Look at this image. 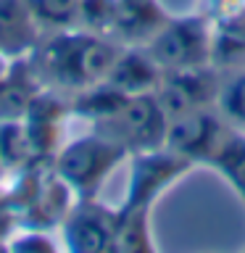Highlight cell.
<instances>
[{"mask_svg":"<svg viewBox=\"0 0 245 253\" xmlns=\"http://www.w3.org/2000/svg\"><path fill=\"white\" fill-rule=\"evenodd\" d=\"M211 66L221 74L245 69V8L227 19L213 21Z\"/></svg>","mask_w":245,"mask_h":253,"instance_id":"9a60e30c","label":"cell"},{"mask_svg":"<svg viewBox=\"0 0 245 253\" xmlns=\"http://www.w3.org/2000/svg\"><path fill=\"white\" fill-rule=\"evenodd\" d=\"M42 40L37 19L27 0H0V53L8 58H24Z\"/></svg>","mask_w":245,"mask_h":253,"instance_id":"7c38bea8","label":"cell"},{"mask_svg":"<svg viewBox=\"0 0 245 253\" xmlns=\"http://www.w3.org/2000/svg\"><path fill=\"white\" fill-rule=\"evenodd\" d=\"M193 161L174 153L171 148H153L142 153L129 156V182L126 193L119 209H137V206H150L153 209L156 198L169 190L177 179L193 171Z\"/></svg>","mask_w":245,"mask_h":253,"instance_id":"5b68a950","label":"cell"},{"mask_svg":"<svg viewBox=\"0 0 245 253\" xmlns=\"http://www.w3.org/2000/svg\"><path fill=\"white\" fill-rule=\"evenodd\" d=\"M5 248L11 251H37V253H53L58 245L50 237V229H37V227H21L8 237Z\"/></svg>","mask_w":245,"mask_h":253,"instance_id":"7402d4cb","label":"cell"},{"mask_svg":"<svg viewBox=\"0 0 245 253\" xmlns=\"http://www.w3.org/2000/svg\"><path fill=\"white\" fill-rule=\"evenodd\" d=\"M122 45L111 37L92 35L79 27L50 32L29 53L42 87L74 95L79 90L98 84L114 66Z\"/></svg>","mask_w":245,"mask_h":253,"instance_id":"6da1fadb","label":"cell"},{"mask_svg":"<svg viewBox=\"0 0 245 253\" xmlns=\"http://www.w3.org/2000/svg\"><path fill=\"white\" fill-rule=\"evenodd\" d=\"M27 3L42 32H61L77 27L79 0H27Z\"/></svg>","mask_w":245,"mask_h":253,"instance_id":"ffe728a7","label":"cell"},{"mask_svg":"<svg viewBox=\"0 0 245 253\" xmlns=\"http://www.w3.org/2000/svg\"><path fill=\"white\" fill-rule=\"evenodd\" d=\"M119 209H108L98 198H79L61 221L63 245L74 253L114 251Z\"/></svg>","mask_w":245,"mask_h":253,"instance_id":"52a82bcc","label":"cell"},{"mask_svg":"<svg viewBox=\"0 0 245 253\" xmlns=\"http://www.w3.org/2000/svg\"><path fill=\"white\" fill-rule=\"evenodd\" d=\"M245 8V0H201V13H205L211 21L227 19Z\"/></svg>","mask_w":245,"mask_h":253,"instance_id":"603a6c76","label":"cell"},{"mask_svg":"<svg viewBox=\"0 0 245 253\" xmlns=\"http://www.w3.org/2000/svg\"><path fill=\"white\" fill-rule=\"evenodd\" d=\"M40 90H42V82H40L29 55L13 58L8 74L0 79V122L24 119L29 103L35 100Z\"/></svg>","mask_w":245,"mask_h":253,"instance_id":"5bb4252c","label":"cell"},{"mask_svg":"<svg viewBox=\"0 0 245 253\" xmlns=\"http://www.w3.org/2000/svg\"><path fill=\"white\" fill-rule=\"evenodd\" d=\"M219 84H221V71L213 66L163 71V79L156 87V98L161 103L166 119H177L190 114V111L216 106Z\"/></svg>","mask_w":245,"mask_h":253,"instance_id":"ba28073f","label":"cell"},{"mask_svg":"<svg viewBox=\"0 0 245 253\" xmlns=\"http://www.w3.org/2000/svg\"><path fill=\"white\" fill-rule=\"evenodd\" d=\"M3 177H5V166H3V161H0V182H3Z\"/></svg>","mask_w":245,"mask_h":253,"instance_id":"484cf974","label":"cell"},{"mask_svg":"<svg viewBox=\"0 0 245 253\" xmlns=\"http://www.w3.org/2000/svg\"><path fill=\"white\" fill-rule=\"evenodd\" d=\"M0 161L5 166V174H13L19 169H27L32 164H45L35 153V145L29 140L24 119L0 122Z\"/></svg>","mask_w":245,"mask_h":253,"instance_id":"e0dca14e","label":"cell"},{"mask_svg":"<svg viewBox=\"0 0 245 253\" xmlns=\"http://www.w3.org/2000/svg\"><path fill=\"white\" fill-rule=\"evenodd\" d=\"M153 235H150V206L137 209H119L114 253H142L153 251Z\"/></svg>","mask_w":245,"mask_h":253,"instance_id":"2e32d148","label":"cell"},{"mask_svg":"<svg viewBox=\"0 0 245 253\" xmlns=\"http://www.w3.org/2000/svg\"><path fill=\"white\" fill-rule=\"evenodd\" d=\"M232 129L235 126L224 122V116L216 111V106H205L190 111L185 116L169 119L163 145L193 164H208Z\"/></svg>","mask_w":245,"mask_h":253,"instance_id":"8992f818","label":"cell"},{"mask_svg":"<svg viewBox=\"0 0 245 253\" xmlns=\"http://www.w3.org/2000/svg\"><path fill=\"white\" fill-rule=\"evenodd\" d=\"M77 195L58 174L53 171V166L47 169L42 185H40L35 201L29 203V209L21 213L19 224L21 227H37V229H53L61 227L63 216L69 213V209L74 206Z\"/></svg>","mask_w":245,"mask_h":253,"instance_id":"4fadbf2b","label":"cell"},{"mask_svg":"<svg viewBox=\"0 0 245 253\" xmlns=\"http://www.w3.org/2000/svg\"><path fill=\"white\" fill-rule=\"evenodd\" d=\"M213 21L205 13L169 16V21L158 29V35L145 45L153 61L163 71H185L211 66Z\"/></svg>","mask_w":245,"mask_h":253,"instance_id":"3957f363","label":"cell"},{"mask_svg":"<svg viewBox=\"0 0 245 253\" xmlns=\"http://www.w3.org/2000/svg\"><path fill=\"white\" fill-rule=\"evenodd\" d=\"M11 63H13V58H8L5 53H0V79H3V77L8 74V69H11Z\"/></svg>","mask_w":245,"mask_h":253,"instance_id":"d4e9b609","label":"cell"},{"mask_svg":"<svg viewBox=\"0 0 245 253\" xmlns=\"http://www.w3.org/2000/svg\"><path fill=\"white\" fill-rule=\"evenodd\" d=\"M161 79L163 69L153 61V55L145 47H122L103 82H108L124 95H142L156 92Z\"/></svg>","mask_w":245,"mask_h":253,"instance_id":"8fae6325","label":"cell"},{"mask_svg":"<svg viewBox=\"0 0 245 253\" xmlns=\"http://www.w3.org/2000/svg\"><path fill=\"white\" fill-rule=\"evenodd\" d=\"M92 129L119 142L132 156L142 153V150L161 148L166 142L169 119H166L156 92H142V95H129L114 114L103 119L100 124H95Z\"/></svg>","mask_w":245,"mask_h":253,"instance_id":"277c9868","label":"cell"},{"mask_svg":"<svg viewBox=\"0 0 245 253\" xmlns=\"http://www.w3.org/2000/svg\"><path fill=\"white\" fill-rule=\"evenodd\" d=\"M16 229H19V216H16V211L3 201V195H0V243H8V237H11Z\"/></svg>","mask_w":245,"mask_h":253,"instance_id":"cb8c5ba5","label":"cell"},{"mask_svg":"<svg viewBox=\"0 0 245 253\" xmlns=\"http://www.w3.org/2000/svg\"><path fill=\"white\" fill-rule=\"evenodd\" d=\"M208 166H213L229 182V187L235 190L245 206V132L240 129L229 132L227 140L221 142V148L208 161Z\"/></svg>","mask_w":245,"mask_h":253,"instance_id":"ac0fdd59","label":"cell"},{"mask_svg":"<svg viewBox=\"0 0 245 253\" xmlns=\"http://www.w3.org/2000/svg\"><path fill=\"white\" fill-rule=\"evenodd\" d=\"M116 21V0H79L77 27L92 35L111 37Z\"/></svg>","mask_w":245,"mask_h":253,"instance_id":"44dd1931","label":"cell"},{"mask_svg":"<svg viewBox=\"0 0 245 253\" xmlns=\"http://www.w3.org/2000/svg\"><path fill=\"white\" fill-rule=\"evenodd\" d=\"M216 111L224 116V122L229 126L245 132V69L221 74Z\"/></svg>","mask_w":245,"mask_h":253,"instance_id":"d6986e66","label":"cell"},{"mask_svg":"<svg viewBox=\"0 0 245 253\" xmlns=\"http://www.w3.org/2000/svg\"><path fill=\"white\" fill-rule=\"evenodd\" d=\"M126 158H129L126 148L92 129L90 134L63 142L58 153L53 156V171L74 190L77 201L79 198H98L106 179Z\"/></svg>","mask_w":245,"mask_h":253,"instance_id":"7a4b0ae2","label":"cell"},{"mask_svg":"<svg viewBox=\"0 0 245 253\" xmlns=\"http://www.w3.org/2000/svg\"><path fill=\"white\" fill-rule=\"evenodd\" d=\"M69 114V100L63 98V92L50 90V87H42L35 95V100L29 103L27 114H24V124H27L29 140L40 161L53 164V156L63 145V122Z\"/></svg>","mask_w":245,"mask_h":253,"instance_id":"9c48e42d","label":"cell"},{"mask_svg":"<svg viewBox=\"0 0 245 253\" xmlns=\"http://www.w3.org/2000/svg\"><path fill=\"white\" fill-rule=\"evenodd\" d=\"M169 21L158 0H116V21L111 40L122 47H145Z\"/></svg>","mask_w":245,"mask_h":253,"instance_id":"30bf717a","label":"cell"}]
</instances>
